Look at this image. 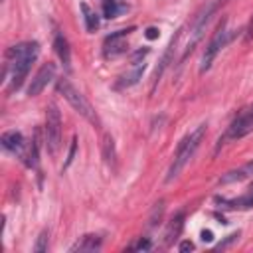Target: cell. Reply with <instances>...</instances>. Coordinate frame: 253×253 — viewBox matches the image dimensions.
Returning <instances> with one entry per match:
<instances>
[{
	"label": "cell",
	"instance_id": "obj_1",
	"mask_svg": "<svg viewBox=\"0 0 253 253\" xmlns=\"http://www.w3.org/2000/svg\"><path fill=\"white\" fill-rule=\"evenodd\" d=\"M40 55V43L38 42H22L16 43L12 47H8L6 51V71L10 69L12 77H10V87L8 91L14 93L22 87L32 63L38 59Z\"/></svg>",
	"mask_w": 253,
	"mask_h": 253
},
{
	"label": "cell",
	"instance_id": "obj_2",
	"mask_svg": "<svg viewBox=\"0 0 253 253\" xmlns=\"http://www.w3.org/2000/svg\"><path fill=\"white\" fill-rule=\"evenodd\" d=\"M206 123L204 125H200V126H196L190 134H186L182 140H180V144H178V148H176V152H174V160H172V164H170V168H168V174H166V182H172L182 170H184V166L190 162V158L194 156V152L198 150V146L202 144V140H204V136H206Z\"/></svg>",
	"mask_w": 253,
	"mask_h": 253
},
{
	"label": "cell",
	"instance_id": "obj_3",
	"mask_svg": "<svg viewBox=\"0 0 253 253\" xmlns=\"http://www.w3.org/2000/svg\"><path fill=\"white\" fill-rule=\"evenodd\" d=\"M227 0H208L200 10H198V14L194 16V20H192V24H190V40H188V43H186V47H184V55H182V59H186L192 51H194V47L198 45V42L202 40V36H204V32H206V28H208V24L211 22V16L219 10V6L221 4H225Z\"/></svg>",
	"mask_w": 253,
	"mask_h": 253
},
{
	"label": "cell",
	"instance_id": "obj_4",
	"mask_svg": "<svg viewBox=\"0 0 253 253\" xmlns=\"http://www.w3.org/2000/svg\"><path fill=\"white\" fill-rule=\"evenodd\" d=\"M57 91H59V93L63 95V99L73 107V111H77L85 121H89V123H93V125L99 123L97 113H95V109L91 107V103L81 95L79 89H75V85H73L69 79H65V77L57 79Z\"/></svg>",
	"mask_w": 253,
	"mask_h": 253
},
{
	"label": "cell",
	"instance_id": "obj_5",
	"mask_svg": "<svg viewBox=\"0 0 253 253\" xmlns=\"http://www.w3.org/2000/svg\"><path fill=\"white\" fill-rule=\"evenodd\" d=\"M251 130H253V105H249L247 109H243V111L231 121V125H229L227 130L223 132V136H219L217 148L223 146V144L229 142V140H239V138H243V136L249 134Z\"/></svg>",
	"mask_w": 253,
	"mask_h": 253
},
{
	"label": "cell",
	"instance_id": "obj_6",
	"mask_svg": "<svg viewBox=\"0 0 253 253\" xmlns=\"http://www.w3.org/2000/svg\"><path fill=\"white\" fill-rule=\"evenodd\" d=\"M45 144H47V152L51 156H55L59 152V146H61V115H59V109L53 103L45 111Z\"/></svg>",
	"mask_w": 253,
	"mask_h": 253
},
{
	"label": "cell",
	"instance_id": "obj_7",
	"mask_svg": "<svg viewBox=\"0 0 253 253\" xmlns=\"http://www.w3.org/2000/svg\"><path fill=\"white\" fill-rule=\"evenodd\" d=\"M229 38H231V36H229V32H227V28H225V20H223V22L217 26V30L213 32L210 43L206 45V51H204V57H202V65H200V71H202V73L208 71V69L211 67L213 59H215L217 53L227 45Z\"/></svg>",
	"mask_w": 253,
	"mask_h": 253
},
{
	"label": "cell",
	"instance_id": "obj_8",
	"mask_svg": "<svg viewBox=\"0 0 253 253\" xmlns=\"http://www.w3.org/2000/svg\"><path fill=\"white\" fill-rule=\"evenodd\" d=\"M146 53H148V49H138V51L132 55V63H130L128 71L119 77L117 89H126V87H132V85L138 83V79L142 77V71H144V67H146L144 61H142Z\"/></svg>",
	"mask_w": 253,
	"mask_h": 253
},
{
	"label": "cell",
	"instance_id": "obj_9",
	"mask_svg": "<svg viewBox=\"0 0 253 253\" xmlns=\"http://www.w3.org/2000/svg\"><path fill=\"white\" fill-rule=\"evenodd\" d=\"M128 32H132V28H128V30H119V32H115V34H111V36L105 38V43H103V53H105V57H117V55H121V53L126 51V47H128V43H126Z\"/></svg>",
	"mask_w": 253,
	"mask_h": 253
},
{
	"label": "cell",
	"instance_id": "obj_10",
	"mask_svg": "<svg viewBox=\"0 0 253 253\" xmlns=\"http://www.w3.org/2000/svg\"><path fill=\"white\" fill-rule=\"evenodd\" d=\"M53 77H55V65H53V63H43V65L40 67V71L34 75V79H32V83H30V87H28V95H30V97L40 95V93L47 87V83H49Z\"/></svg>",
	"mask_w": 253,
	"mask_h": 253
},
{
	"label": "cell",
	"instance_id": "obj_11",
	"mask_svg": "<svg viewBox=\"0 0 253 253\" xmlns=\"http://www.w3.org/2000/svg\"><path fill=\"white\" fill-rule=\"evenodd\" d=\"M0 142H2V146H4L6 150L16 152L20 158L26 154L28 144H26V140H24L22 132H18V130H8V132H4V134H2V138H0Z\"/></svg>",
	"mask_w": 253,
	"mask_h": 253
},
{
	"label": "cell",
	"instance_id": "obj_12",
	"mask_svg": "<svg viewBox=\"0 0 253 253\" xmlns=\"http://www.w3.org/2000/svg\"><path fill=\"white\" fill-rule=\"evenodd\" d=\"M215 202L225 210H249V208H253V184H251L249 192L239 198H215Z\"/></svg>",
	"mask_w": 253,
	"mask_h": 253
},
{
	"label": "cell",
	"instance_id": "obj_13",
	"mask_svg": "<svg viewBox=\"0 0 253 253\" xmlns=\"http://www.w3.org/2000/svg\"><path fill=\"white\" fill-rule=\"evenodd\" d=\"M180 36H182V30H178V34L170 40V43H168V47H166V51H164V55H162V59H160V63H158V67H156V71H154V77H152V91H154L156 83L160 81V77H162L164 69H166V67H168V63L172 61V53H174V49H176V43H178Z\"/></svg>",
	"mask_w": 253,
	"mask_h": 253
},
{
	"label": "cell",
	"instance_id": "obj_14",
	"mask_svg": "<svg viewBox=\"0 0 253 253\" xmlns=\"http://www.w3.org/2000/svg\"><path fill=\"white\" fill-rule=\"evenodd\" d=\"M249 176H253V160H249V162H245L243 166H239V168H233V170H229V172H225V174H221V178H219V184H233V182H241V180H245V178H249Z\"/></svg>",
	"mask_w": 253,
	"mask_h": 253
},
{
	"label": "cell",
	"instance_id": "obj_15",
	"mask_svg": "<svg viewBox=\"0 0 253 253\" xmlns=\"http://www.w3.org/2000/svg\"><path fill=\"white\" fill-rule=\"evenodd\" d=\"M53 47H55V53L59 57V61L63 63L65 69L71 67V51H69V43H67V38L63 34H55V40H53Z\"/></svg>",
	"mask_w": 253,
	"mask_h": 253
},
{
	"label": "cell",
	"instance_id": "obj_16",
	"mask_svg": "<svg viewBox=\"0 0 253 253\" xmlns=\"http://www.w3.org/2000/svg\"><path fill=\"white\" fill-rule=\"evenodd\" d=\"M182 227H184V213H176V215L168 221V225H166V231H164V243H166V245H172V243L178 239Z\"/></svg>",
	"mask_w": 253,
	"mask_h": 253
},
{
	"label": "cell",
	"instance_id": "obj_17",
	"mask_svg": "<svg viewBox=\"0 0 253 253\" xmlns=\"http://www.w3.org/2000/svg\"><path fill=\"white\" fill-rule=\"evenodd\" d=\"M101 247V237L99 235H93V233H87V235H83L75 245H71V251L75 253V251H79V253H83V251H97Z\"/></svg>",
	"mask_w": 253,
	"mask_h": 253
},
{
	"label": "cell",
	"instance_id": "obj_18",
	"mask_svg": "<svg viewBox=\"0 0 253 253\" xmlns=\"http://www.w3.org/2000/svg\"><path fill=\"white\" fill-rule=\"evenodd\" d=\"M101 152H103L105 162H107L111 168H115V164H117V148H115V140H113L111 134H103V140H101Z\"/></svg>",
	"mask_w": 253,
	"mask_h": 253
},
{
	"label": "cell",
	"instance_id": "obj_19",
	"mask_svg": "<svg viewBox=\"0 0 253 253\" xmlns=\"http://www.w3.org/2000/svg\"><path fill=\"white\" fill-rule=\"evenodd\" d=\"M81 12H83V20H85L87 32H95L99 28V16H97V12L87 2H81Z\"/></svg>",
	"mask_w": 253,
	"mask_h": 253
},
{
	"label": "cell",
	"instance_id": "obj_20",
	"mask_svg": "<svg viewBox=\"0 0 253 253\" xmlns=\"http://www.w3.org/2000/svg\"><path fill=\"white\" fill-rule=\"evenodd\" d=\"M47 241H49V233H47V229H43V231L38 235V241H36V245H34V251H36V253L47 251Z\"/></svg>",
	"mask_w": 253,
	"mask_h": 253
},
{
	"label": "cell",
	"instance_id": "obj_21",
	"mask_svg": "<svg viewBox=\"0 0 253 253\" xmlns=\"http://www.w3.org/2000/svg\"><path fill=\"white\" fill-rule=\"evenodd\" d=\"M117 12H119V8H117V0H103V14H105V18H115L117 16Z\"/></svg>",
	"mask_w": 253,
	"mask_h": 253
},
{
	"label": "cell",
	"instance_id": "obj_22",
	"mask_svg": "<svg viewBox=\"0 0 253 253\" xmlns=\"http://www.w3.org/2000/svg\"><path fill=\"white\" fill-rule=\"evenodd\" d=\"M150 247H152V243H150L148 239H142V237H140V239H138L136 243H132L128 249H132V251H146V249H150Z\"/></svg>",
	"mask_w": 253,
	"mask_h": 253
},
{
	"label": "cell",
	"instance_id": "obj_23",
	"mask_svg": "<svg viewBox=\"0 0 253 253\" xmlns=\"http://www.w3.org/2000/svg\"><path fill=\"white\" fill-rule=\"evenodd\" d=\"M75 148H77V138L73 136V140H71V144H69V152H67V160H65L63 168H67V166L71 164V160L75 158Z\"/></svg>",
	"mask_w": 253,
	"mask_h": 253
},
{
	"label": "cell",
	"instance_id": "obj_24",
	"mask_svg": "<svg viewBox=\"0 0 253 253\" xmlns=\"http://www.w3.org/2000/svg\"><path fill=\"white\" fill-rule=\"evenodd\" d=\"M237 237H239V233H233V235H227V239H225L223 243H219V245H215V249H223V247H227V245H229L231 241H235Z\"/></svg>",
	"mask_w": 253,
	"mask_h": 253
},
{
	"label": "cell",
	"instance_id": "obj_25",
	"mask_svg": "<svg viewBox=\"0 0 253 253\" xmlns=\"http://www.w3.org/2000/svg\"><path fill=\"white\" fill-rule=\"evenodd\" d=\"M253 38V16H251V20H249V24H247V28H245V40L249 42Z\"/></svg>",
	"mask_w": 253,
	"mask_h": 253
},
{
	"label": "cell",
	"instance_id": "obj_26",
	"mask_svg": "<svg viewBox=\"0 0 253 253\" xmlns=\"http://www.w3.org/2000/svg\"><path fill=\"white\" fill-rule=\"evenodd\" d=\"M144 36H146L148 40H154V38H158V30H156V28H148Z\"/></svg>",
	"mask_w": 253,
	"mask_h": 253
},
{
	"label": "cell",
	"instance_id": "obj_27",
	"mask_svg": "<svg viewBox=\"0 0 253 253\" xmlns=\"http://www.w3.org/2000/svg\"><path fill=\"white\" fill-rule=\"evenodd\" d=\"M202 239H204V241H211V239H213V233H211L210 229H204V231H202Z\"/></svg>",
	"mask_w": 253,
	"mask_h": 253
},
{
	"label": "cell",
	"instance_id": "obj_28",
	"mask_svg": "<svg viewBox=\"0 0 253 253\" xmlns=\"http://www.w3.org/2000/svg\"><path fill=\"white\" fill-rule=\"evenodd\" d=\"M194 249V243L192 241H184L182 245H180V251H192Z\"/></svg>",
	"mask_w": 253,
	"mask_h": 253
}]
</instances>
